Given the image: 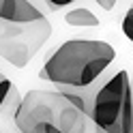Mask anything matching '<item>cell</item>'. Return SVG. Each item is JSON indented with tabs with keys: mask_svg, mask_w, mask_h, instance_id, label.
<instances>
[{
	"mask_svg": "<svg viewBox=\"0 0 133 133\" xmlns=\"http://www.w3.org/2000/svg\"><path fill=\"white\" fill-rule=\"evenodd\" d=\"M114 58L116 52L107 41L71 39L60 43L58 49L45 60L39 77L56 86L84 88L103 75Z\"/></svg>",
	"mask_w": 133,
	"mask_h": 133,
	"instance_id": "obj_1",
	"label": "cell"
},
{
	"mask_svg": "<svg viewBox=\"0 0 133 133\" xmlns=\"http://www.w3.org/2000/svg\"><path fill=\"white\" fill-rule=\"evenodd\" d=\"M49 32L52 26L45 17L30 24H13L0 19V56L13 66L24 69L45 43Z\"/></svg>",
	"mask_w": 133,
	"mask_h": 133,
	"instance_id": "obj_2",
	"label": "cell"
},
{
	"mask_svg": "<svg viewBox=\"0 0 133 133\" xmlns=\"http://www.w3.org/2000/svg\"><path fill=\"white\" fill-rule=\"evenodd\" d=\"M131 90V77L127 71H118L99 86L92 103V112H90V120L99 127L107 129L110 133H118L120 116L124 110V101Z\"/></svg>",
	"mask_w": 133,
	"mask_h": 133,
	"instance_id": "obj_3",
	"label": "cell"
},
{
	"mask_svg": "<svg viewBox=\"0 0 133 133\" xmlns=\"http://www.w3.org/2000/svg\"><path fill=\"white\" fill-rule=\"evenodd\" d=\"M66 103V97L58 92H41L32 90L22 99L17 112L13 114L15 124L22 133H47L45 127L49 122L56 124L58 114Z\"/></svg>",
	"mask_w": 133,
	"mask_h": 133,
	"instance_id": "obj_4",
	"label": "cell"
},
{
	"mask_svg": "<svg viewBox=\"0 0 133 133\" xmlns=\"http://www.w3.org/2000/svg\"><path fill=\"white\" fill-rule=\"evenodd\" d=\"M45 13H41L30 0H0V19L13 24H30L43 19Z\"/></svg>",
	"mask_w": 133,
	"mask_h": 133,
	"instance_id": "obj_5",
	"label": "cell"
},
{
	"mask_svg": "<svg viewBox=\"0 0 133 133\" xmlns=\"http://www.w3.org/2000/svg\"><path fill=\"white\" fill-rule=\"evenodd\" d=\"M56 127L62 133H84L86 131V114L82 110H77V107L66 99V103L62 105L60 114H58Z\"/></svg>",
	"mask_w": 133,
	"mask_h": 133,
	"instance_id": "obj_6",
	"label": "cell"
},
{
	"mask_svg": "<svg viewBox=\"0 0 133 133\" xmlns=\"http://www.w3.org/2000/svg\"><path fill=\"white\" fill-rule=\"evenodd\" d=\"M64 22L69 26H77V28H95V26H99V17L90 9H84V6L64 13Z\"/></svg>",
	"mask_w": 133,
	"mask_h": 133,
	"instance_id": "obj_7",
	"label": "cell"
},
{
	"mask_svg": "<svg viewBox=\"0 0 133 133\" xmlns=\"http://www.w3.org/2000/svg\"><path fill=\"white\" fill-rule=\"evenodd\" d=\"M118 133H133V82H131L129 97H127V101H124V110H122V116H120Z\"/></svg>",
	"mask_w": 133,
	"mask_h": 133,
	"instance_id": "obj_8",
	"label": "cell"
},
{
	"mask_svg": "<svg viewBox=\"0 0 133 133\" xmlns=\"http://www.w3.org/2000/svg\"><path fill=\"white\" fill-rule=\"evenodd\" d=\"M19 103H22V97L17 92V88L11 84L9 92H6V99H4V103H2L0 110H6V114H15V112H17V107H19Z\"/></svg>",
	"mask_w": 133,
	"mask_h": 133,
	"instance_id": "obj_9",
	"label": "cell"
},
{
	"mask_svg": "<svg viewBox=\"0 0 133 133\" xmlns=\"http://www.w3.org/2000/svg\"><path fill=\"white\" fill-rule=\"evenodd\" d=\"M122 32H124V37L133 43V6L127 11V15H124V19H122Z\"/></svg>",
	"mask_w": 133,
	"mask_h": 133,
	"instance_id": "obj_10",
	"label": "cell"
},
{
	"mask_svg": "<svg viewBox=\"0 0 133 133\" xmlns=\"http://www.w3.org/2000/svg\"><path fill=\"white\" fill-rule=\"evenodd\" d=\"M9 88H11V82L2 77V73H0V107H2L4 103V99H6V92H9Z\"/></svg>",
	"mask_w": 133,
	"mask_h": 133,
	"instance_id": "obj_11",
	"label": "cell"
},
{
	"mask_svg": "<svg viewBox=\"0 0 133 133\" xmlns=\"http://www.w3.org/2000/svg\"><path fill=\"white\" fill-rule=\"evenodd\" d=\"M95 2L101 6L103 11H112L114 6H116V2H118V0H95Z\"/></svg>",
	"mask_w": 133,
	"mask_h": 133,
	"instance_id": "obj_12",
	"label": "cell"
},
{
	"mask_svg": "<svg viewBox=\"0 0 133 133\" xmlns=\"http://www.w3.org/2000/svg\"><path fill=\"white\" fill-rule=\"evenodd\" d=\"M45 131H47V133H62V131H60V129H58V127H56V124H52V122H49V124H47V127H45Z\"/></svg>",
	"mask_w": 133,
	"mask_h": 133,
	"instance_id": "obj_13",
	"label": "cell"
},
{
	"mask_svg": "<svg viewBox=\"0 0 133 133\" xmlns=\"http://www.w3.org/2000/svg\"><path fill=\"white\" fill-rule=\"evenodd\" d=\"M95 133H110V131L103 129V127H99V124H95Z\"/></svg>",
	"mask_w": 133,
	"mask_h": 133,
	"instance_id": "obj_14",
	"label": "cell"
},
{
	"mask_svg": "<svg viewBox=\"0 0 133 133\" xmlns=\"http://www.w3.org/2000/svg\"><path fill=\"white\" fill-rule=\"evenodd\" d=\"M71 2H75V0H71Z\"/></svg>",
	"mask_w": 133,
	"mask_h": 133,
	"instance_id": "obj_15",
	"label": "cell"
}]
</instances>
